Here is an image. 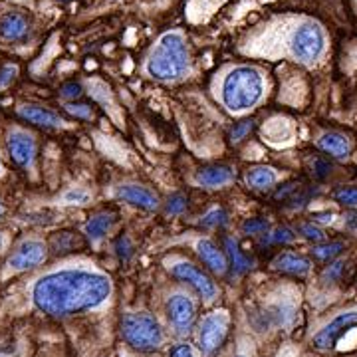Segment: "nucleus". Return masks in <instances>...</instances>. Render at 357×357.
<instances>
[{
    "label": "nucleus",
    "mask_w": 357,
    "mask_h": 357,
    "mask_svg": "<svg viewBox=\"0 0 357 357\" xmlns=\"http://www.w3.org/2000/svg\"><path fill=\"white\" fill-rule=\"evenodd\" d=\"M342 272H344V262H335V264H332V266L324 272V278L330 282L337 280V278L342 276Z\"/></svg>",
    "instance_id": "37"
},
{
    "label": "nucleus",
    "mask_w": 357,
    "mask_h": 357,
    "mask_svg": "<svg viewBox=\"0 0 357 357\" xmlns=\"http://www.w3.org/2000/svg\"><path fill=\"white\" fill-rule=\"evenodd\" d=\"M344 250V244L342 243H326V244H319V246H316L314 250H312V255H314V258L316 260H332V258H335V256L340 255Z\"/></svg>",
    "instance_id": "23"
},
{
    "label": "nucleus",
    "mask_w": 357,
    "mask_h": 357,
    "mask_svg": "<svg viewBox=\"0 0 357 357\" xmlns=\"http://www.w3.org/2000/svg\"><path fill=\"white\" fill-rule=\"evenodd\" d=\"M117 197L126 203L139 206L143 211H155L159 206V199L153 191H149L147 187H141L135 183H126L117 187Z\"/></svg>",
    "instance_id": "12"
},
{
    "label": "nucleus",
    "mask_w": 357,
    "mask_h": 357,
    "mask_svg": "<svg viewBox=\"0 0 357 357\" xmlns=\"http://www.w3.org/2000/svg\"><path fill=\"white\" fill-rule=\"evenodd\" d=\"M354 328H357V310L342 312V314H337L330 324H326V326L314 335L312 344H314L316 349H321V351L333 349L335 344L340 342V337H342L344 333L349 332V330H354Z\"/></svg>",
    "instance_id": "7"
},
{
    "label": "nucleus",
    "mask_w": 357,
    "mask_h": 357,
    "mask_svg": "<svg viewBox=\"0 0 357 357\" xmlns=\"http://www.w3.org/2000/svg\"><path fill=\"white\" fill-rule=\"evenodd\" d=\"M16 66H4L2 68V72H0V88H4V86H8L10 82L14 79V76H16Z\"/></svg>",
    "instance_id": "36"
},
{
    "label": "nucleus",
    "mask_w": 357,
    "mask_h": 357,
    "mask_svg": "<svg viewBox=\"0 0 357 357\" xmlns=\"http://www.w3.org/2000/svg\"><path fill=\"white\" fill-rule=\"evenodd\" d=\"M76 234L77 232H56L52 236L50 248L54 252H72V250H76L77 246L82 244Z\"/></svg>",
    "instance_id": "22"
},
{
    "label": "nucleus",
    "mask_w": 357,
    "mask_h": 357,
    "mask_svg": "<svg viewBox=\"0 0 357 357\" xmlns=\"http://www.w3.org/2000/svg\"><path fill=\"white\" fill-rule=\"evenodd\" d=\"M268 230V222L262 218H246L243 222L244 234H262Z\"/></svg>",
    "instance_id": "28"
},
{
    "label": "nucleus",
    "mask_w": 357,
    "mask_h": 357,
    "mask_svg": "<svg viewBox=\"0 0 357 357\" xmlns=\"http://www.w3.org/2000/svg\"><path fill=\"white\" fill-rule=\"evenodd\" d=\"M171 274H173L177 280L189 284L192 290L199 294L203 300H206V302H213V300L217 298V284L211 280L201 268H197L195 264H191V262H185V260L175 262V264L171 266Z\"/></svg>",
    "instance_id": "6"
},
{
    "label": "nucleus",
    "mask_w": 357,
    "mask_h": 357,
    "mask_svg": "<svg viewBox=\"0 0 357 357\" xmlns=\"http://www.w3.org/2000/svg\"><path fill=\"white\" fill-rule=\"evenodd\" d=\"M187 206V199L183 195H171L169 201H167V213L169 215H181Z\"/></svg>",
    "instance_id": "31"
},
{
    "label": "nucleus",
    "mask_w": 357,
    "mask_h": 357,
    "mask_svg": "<svg viewBox=\"0 0 357 357\" xmlns=\"http://www.w3.org/2000/svg\"><path fill=\"white\" fill-rule=\"evenodd\" d=\"M62 201L66 204H86L89 201V192L84 191V189H70V191L64 192Z\"/></svg>",
    "instance_id": "29"
},
{
    "label": "nucleus",
    "mask_w": 357,
    "mask_h": 357,
    "mask_svg": "<svg viewBox=\"0 0 357 357\" xmlns=\"http://www.w3.org/2000/svg\"><path fill=\"white\" fill-rule=\"evenodd\" d=\"M6 145H8V153H10L16 165H32L34 155H36V141H34L32 135H28L26 131H20V129H14L13 133L8 135Z\"/></svg>",
    "instance_id": "11"
},
{
    "label": "nucleus",
    "mask_w": 357,
    "mask_h": 357,
    "mask_svg": "<svg viewBox=\"0 0 357 357\" xmlns=\"http://www.w3.org/2000/svg\"><path fill=\"white\" fill-rule=\"evenodd\" d=\"M318 147L324 153L332 155L335 159H344L351 151V141L337 131H328L318 139Z\"/></svg>",
    "instance_id": "16"
},
{
    "label": "nucleus",
    "mask_w": 357,
    "mask_h": 357,
    "mask_svg": "<svg viewBox=\"0 0 357 357\" xmlns=\"http://www.w3.org/2000/svg\"><path fill=\"white\" fill-rule=\"evenodd\" d=\"M115 220H117L115 213H100V215L91 217L86 225V236L91 243H100L103 236L112 230Z\"/></svg>",
    "instance_id": "19"
},
{
    "label": "nucleus",
    "mask_w": 357,
    "mask_h": 357,
    "mask_svg": "<svg viewBox=\"0 0 357 357\" xmlns=\"http://www.w3.org/2000/svg\"><path fill=\"white\" fill-rule=\"evenodd\" d=\"M28 20L22 14L10 13L0 18V36L6 40H22L28 34Z\"/></svg>",
    "instance_id": "18"
},
{
    "label": "nucleus",
    "mask_w": 357,
    "mask_h": 357,
    "mask_svg": "<svg viewBox=\"0 0 357 357\" xmlns=\"http://www.w3.org/2000/svg\"><path fill=\"white\" fill-rule=\"evenodd\" d=\"M229 333V318L225 314H211L203 319L201 332H199V342L204 354H215L220 345L225 344V337Z\"/></svg>",
    "instance_id": "8"
},
{
    "label": "nucleus",
    "mask_w": 357,
    "mask_h": 357,
    "mask_svg": "<svg viewBox=\"0 0 357 357\" xmlns=\"http://www.w3.org/2000/svg\"><path fill=\"white\" fill-rule=\"evenodd\" d=\"M197 252L201 256V260L213 272H217V274H225L227 272V266H229L227 256H225V252L211 238H201L197 243Z\"/></svg>",
    "instance_id": "14"
},
{
    "label": "nucleus",
    "mask_w": 357,
    "mask_h": 357,
    "mask_svg": "<svg viewBox=\"0 0 357 357\" xmlns=\"http://www.w3.org/2000/svg\"><path fill=\"white\" fill-rule=\"evenodd\" d=\"M298 232H300L302 236H306L307 241H314V243H319V241L326 238L324 230L318 229V227H314V222H302V225H298Z\"/></svg>",
    "instance_id": "26"
},
{
    "label": "nucleus",
    "mask_w": 357,
    "mask_h": 357,
    "mask_svg": "<svg viewBox=\"0 0 357 357\" xmlns=\"http://www.w3.org/2000/svg\"><path fill=\"white\" fill-rule=\"evenodd\" d=\"M227 252H229L230 262H232V268H234L236 274L246 272V270L250 268V264H252L250 258L243 255V250L238 248V243H236L234 238H227Z\"/></svg>",
    "instance_id": "21"
},
{
    "label": "nucleus",
    "mask_w": 357,
    "mask_h": 357,
    "mask_svg": "<svg viewBox=\"0 0 357 357\" xmlns=\"http://www.w3.org/2000/svg\"><path fill=\"white\" fill-rule=\"evenodd\" d=\"M66 112L76 115V117H82V119H89L91 117V107L84 105V103H70V105H66Z\"/></svg>",
    "instance_id": "33"
},
{
    "label": "nucleus",
    "mask_w": 357,
    "mask_h": 357,
    "mask_svg": "<svg viewBox=\"0 0 357 357\" xmlns=\"http://www.w3.org/2000/svg\"><path fill=\"white\" fill-rule=\"evenodd\" d=\"M112 294L107 276L91 270H58L42 276L32 288V300L40 312L64 318L102 306Z\"/></svg>",
    "instance_id": "1"
},
{
    "label": "nucleus",
    "mask_w": 357,
    "mask_h": 357,
    "mask_svg": "<svg viewBox=\"0 0 357 357\" xmlns=\"http://www.w3.org/2000/svg\"><path fill=\"white\" fill-rule=\"evenodd\" d=\"M171 357H195V351L191 349L189 344H177L173 349H171Z\"/></svg>",
    "instance_id": "38"
},
{
    "label": "nucleus",
    "mask_w": 357,
    "mask_h": 357,
    "mask_svg": "<svg viewBox=\"0 0 357 357\" xmlns=\"http://www.w3.org/2000/svg\"><path fill=\"white\" fill-rule=\"evenodd\" d=\"M232 181H234V169L229 165H208L197 173V183L208 189L225 187Z\"/></svg>",
    "instance_id": "13"
},
{
    "label": "nucleus",
    "mask_w": 357,
    "mask_h": 357,
    "mask_svg": "<svg viewBox=\"0 0 357 357\" xmlns=\"http://www.w3.org/2000/svg\"><path fill=\"white\" fill-rule=\"evenodd\" d=\"M294 238H296V234H294L292 229H288V227H278V229H274L270 234L266 236V243L268 244H288L292 243Z\"/></svg>",
    "instance_id": "24"
},
{
    "label": "nucleus",
    "mask_w": 357,
    "mask_h": 357,
    "mask_svg": "<svg viewBox=\"0 0 357 357\" xmlns=\"http://www.w3.org/2000/svg\"><path fill=\"white\" fill-rule=\"evenodd\" d=\"M264 76L255 66H234L222 79L220 102L230 114H244L264 98Z\"/></svg>",
    "instance_id": "2"
},
{
    "label": "nucleus",
    "mask_w": 357,
    "mask_h": 357,
    "mask_svg": "<svg viewBox=\"0 0 357 357\" xmlns=\"http://www.w3.org/2000/svg\"><path fill=\"white\" fill-rule=\"evenodd\" d=\"M335 201L345 206H357V187H344L335 192Z\"/></svg>",
    "instance_id": "30"
},
{
    "label": "nucleus",
    "mask_w": 357,
    "mask_h": 357,
    "mask_svg": "<svg viewBox=\"0 0 357 357\" xmlns=\"http://www.w3.org/2000/svg\"><path fill=\"white\" fill-rule=\"evenodd\" d=\"M332 213H314V218L319 222H332Z\"/></svg>",
    "instance_id": "39"
},
{
    "label": "nucleus",
    "mask_w": 357,
    "mask_h": 357,
    "mask_svg": "<svg viewBox=\"0 0 357 357\" xmlns=\"http://www.w3.org/2000/svg\"><path fill=\"white\" fill-rule=\"evenodd\" d=\"M121 335L137 351H151L163 344V330L159 321L141 312H131L121 318Z\"/></svg>",
    "instance_id": "5"
},
{
    "label": "nucleus",
    "mask_w": 357,
    "mask_h": 357,
    "mask_svg": "<svg viewBox=\"0 0 357 357\" xmlns=\"http://www.w3.org/2000/svg\"><path fill=\"white\" fill-rule=\"evenodd\" d=\"M332 173V165H330V161H326V159H316L314 161V175L318 178L328 177Z\"/></svg>",
    "instance_id": "34"
},
{
    "label": "nucleus",
    "mask_w": 357,
    "mask_h": 357,
    "mask_svg": "<svg viewBox=\"0 0 357 357\" xmlns=\"http://www.w3.org/2000/svg\"><path fill=\"white\" fill-rule=\"evenodd\" d=\"M272 266L276 268V270H282V272H286V274H294V276H306L307 272H310V260L304 258V256H298L294 255V252H282L274 258V262H272Z\"/></svg>",
    "instance_id": "17"
},
{
    "label": "nucleus",
    "mask_w": 357,
    "mask_h": 357,
    "mask_svg": "<svg viewBox=\"0 0 357 357\" xmlns=\"http://www.w3.org/2000/svg\"><path fill=\"white\" fill-rule=\"evenodd\" d=\"M246 181L252 189H270L278 181V173L272 167H255L246 173Z\"/></svg>",
    "instance_id": "20"
},
{
    "label": "nucleus",
    "mask_w": 357,
    "mask_h": 357,
    "mask_svg": "<svg viewBox=\"0 0 357 357\" xmlns=\"http://www.w3.org/2000/svg\"><path fill=\"white\" fill-rule=\"evenodd\" d=\"M236 357H244V356H236Z\"/></svg>",
    "instance_id": "42"
},
{
    "label": "nucleus",
    "mask_w": 357,
    "mask_h": 357,
    "mask_svg": "<svg viewBox=\"0 0 357 357\" xmlns=\"http://www.w3.org/2000/svg\"><path fill=\"white\" fill-rule=\"evenodd\" d=\"M167 312H169V319L177 332L185 333L191 330L192 321H195V304L189 296L175 294L167 304Z\"/></svg>",
    "instance_id": "10"
},
{
    "label": "nucleus",
    "mask_w": 357,
    "mask_h": 357,
    "mask_svg": "<svg viewBox=\"0 0 357 357\" xmlns=\"http://www.w3.org/2000/svg\"><path fill=\"white\" fill-rule=\"evenodd\" d=\"M79 96H82V86L76 84V82H70L62 88V98H66V100H74V98H79Z\"/></svg>",
    "instance_id": "35"
},
{
    "label": "nucleus",
    "mask_w": 357,
    "mask_h": 357,
    "mask_svg": "<svg viewBox=\"0 0 357 357\" xmlns=\"http://www.w3.org/2000/svg\"><path fill=\"white\" fill-rule=\"evenodd\" d=\"M46 244L40 243V241H24L16 250L13 256L8 258V266L14 270H28V268L38 266L44 262L46 258Z\"/></svg>",
    "instance_id": "9"
},
{
    "label": "nucleus",
    "mask_w": 357,
    "mask_h": 357,
    "mask_svg": "<svg viewBox=\"0 0 357 357\" xmlns=\"http://www.w3.org/2000/svg\"><path fill=\"white\" fill-rule=\"evenodd\" d=\"M286 48L296 62L304 66H314L321 60L328 48V36L324 26L312 18H302L288 32Z\"/></svg>",
    "instance_id": "4"
},
{
    "label": "nucleus",
    "mask_w": 357,
    "mask_h": 357,
    "mask_svg": "<svg viewBox=\"0 0 357 357\" xmlns=\"http://www.w3.org/2000/svg\"><path fill=\"white\" fill-rule=\"evenodd\" d=\"M0 215H2V204H0Z\"/></svg>",
    "instance_id": "40"
},
{
    "label": "nucleus",
    "mask_w": 357,
    "mask_h": 357,
    "mask_svg": "<svg viewBox=\"0 0 357 357\" xmlns=\"http://www.w3.org/2000/svg\"><path fill=\"white\" fill-rule=\"evenodd\" d=\"M252 129H255V121H252V119H244V121L234 126L232 133H230V139H232V143H238V141H243Z\"/></svg>",
    "instance_id": "27"
},
{
    "label": "nucleus",
    "mask_w": 357,
    "mask_h": 357,
    "mask_svg": "<svg viewBox=\"0 0 357 357\" xmlns=\"http://www.w3.org/2000/svg\"><path fill=\"white\" fill-rule=\"evenodd\" d=\"M18 115L40 128H60L64 123L60 115L54 114L50 109H44L40 105H22V107H18Z\"/></svg>",
    "instance_id": "15"
},
{
    "label": "nucleus",
    "mask_w": 357,
    "mask_h": 357,
    "mask_svg": "<svg viewBox=\"0 0 357 357\" xmlns=\"http://www.w3.org/2000/svg\"><path fill=\"white\" fill-rule=\"evenodd\" d=\"M189 64L191 62L185 36L181 32H167L159 38L155 50L149 54L145 70L159 82H173L189 72Z\"/></svg>",
    "instance_id": "3"
},
{
    "label": "nucleus",
    "mask_w": 357,
    "mask_h": 357,
    "mask_svg": "<svg viewBox=\"0 0 357 357\" xmlns=\"http://www.w3.org/2000/svg\"><path fill=\"white\" fill-rule=\"evenodd\" d=\"M201 222H203V227H206V229L220 227V225L227 222V213H225L222 208H213V211H208V213L204 215Z\"/></svg>",
    "instance_id": "25"
},
{
    "label": "nucleus",
    "mask_w": 357,
    "mask_h": 357,
    "mask_svg": "<svg viewBox=\"0 0 357 357\" xmlns=\"http://www.w3.org/2000/svg\"><path fill=\"white\" fill-rule=\"evenodd\" d=\"M115 252H117V256L121 260H129L131 258V255H133V244H131L128 236H119L115 241Z\"/></svg>",
    "instance_id": "32"
},
{
    "label": "nucleus",
    "mask_w": 357,
    "mask_h": 357,
    "mask_svg": "<svg viewBox=\"0 0 357 357\" xmlns=\"http://www.w3.org/2000/svg\"><path fill=\"white\" fill-rule=\"evenodd\" d=\"M0 244H2V238H0Z\"/></svg>",
    "instance_id": "41"
}]
</instances>
